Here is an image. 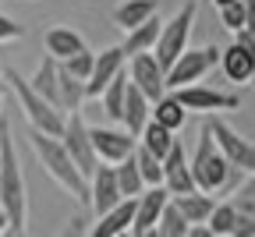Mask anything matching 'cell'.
<instances>
[{"instance_id":"4fadbf2b","label":"cell","mask_w":255,"mask_h":237,"mask_svg":"<svg viewBox=\"0 0 255 237\" xmlns=\"http://www.w3.org/2000/svg\"><path fill=\"white\" fill-rule=\"evenodd\" d=\"M124 71H128V53H124L121 46L100 50V53H96V64H92V75H89V82H85V96H89V99H100V96L107 92V85H110L117 75H124Z\"/></svg>"},{"instance_id":"3957f363","label":"cell","mask_w":255,"mask_h":237,"mask_svg":"<svg viewBox=\"0 0 255 237\" xmlns=\"http://www.w3.org/2000/svg\"><path fill=\"white\" fill-rule=\"evenodd\" d=\"M28 145H32V152L39 156L43 170H46L64 191H68L71 198H78V202H85V206H89V181L78 174V166L71 163V156H68V149L60 145V138H50V134L28 127Z\"/></svg>"},{"instance_id":"1f68e13d","label":"cell","mask_w":255,"mask_h":237,"mask_svg":"<svg viewBox=\"0 0 255 237\" xmlns=\"http://www.w3.org/2000/svg\"><path fill=\"white\" fill-rule=\"evenodd\" d=\"M220 25L231 32V36H238V32H245V0H234V4L220 7Z\"/></svg>"},{"instance_id":"d6a6232c","label":"cell","mask_w":255,"mask_h":237,"mask_svg":"<svg viewBox=\"0 0 255 237\" xmlns=\"http://www.w3.org/2000/svg\"><path fill=\"white\" fill-rule=\"evenodd\" d=\"M92 64H96V53H92V50H82L78 57L64 60L60 67H64V71H68V75H75L78 82H89V75H92Z\"/></svg>"},{"instance_id":"60d3db41","label":"cell","mask_w":255,"mask_h":237,"mask_svg":"<svg viewBox=\"0 0 255 237\" xmlns=\"http://www.w3.org/2000/svg\"><path fill=\"white\" fill-rule=\"evenodd\" d=\"M7 230V216H4V209H0V234Z\"/></svg>"},{"instance_id":"b9f144b4","label":"cell","mask_w":255,"mask_h":237,"mask_svg":"<svg viewBox=\"0 0 255 237\" xmlns=\"http://www.w3.org/2000/svg\"><path fill=\"white\" fill-rule=\"evenodd\" d=\"M0 237H21V234H18V230H11V227H7V230H4V234H0Z\"/></svg>"},{"instance_id":"4316f807","label":"cell","mask_w":255,"mask_h":237,"mask_svg":"<svg viewBox=\"0 0 255 237\" xmlns=\"http://www.w3.org/2000/svg\"><path fill=\"white\" fill-rule=\"evenodd\" d=\"M174 142H177V134H174V131H167L163 124H156V120H149V124H145L142 138H138V145H142V149H149L156 159H167V152L174 149Z\"/></svg>"},{"instance_id":"8992f818","label":"cell","mask_w":255,"mask_h":237,"mask_svg":"<svg viewBox=\"0 0 255 237\" xmlns=\"http://www.w3.org/2000/svg\"><path fill=\"white\" fill-rule=\"evenodd\" d=\"M220 64V46H188L177 64L167 71V92H177V89H188V85H199L213 67Z\"/></svg>"},{"instance_id":"f35d334b","label":"cell","mask_w":255,"mask_h":237,"mask_svg":"<svg viewBox=\"0 0 255 237\" xmlns=\"http://www.w3.org/2000/svg\"><path fill=\"white\" fill-rule=\"evenodd\" d=\"M238 195H245V198H255V174H248V177L241 181V188H238Z\"/></svg>"},{"instance_id":"d4e9b609","label":"cell","mask_w":255,"mask_h":237,"mask_svg":"<svg viewBox=\"0 0 255 237\" xmlns=\"http://www.w3.org/2000/svg\"><path fill=\"white\" fill-rule=\"evenodd\" d=\"M152 120H156V124H163L167 131L177 134V131L184 127V120H188V110L177 103V96H174V92H167L163 99H159V103H152Z\"/></svg>"},{"instance_id":"7a4b0ae2","label":"cell","mask_w":255,"mask_h":237,"mask_svg":"<svg viewBox=\"0 0 255 237\" xmlns=\"http://www.w3.org/2000/svg\"><path fill=\"white\" fill-rule=\"evenodd\" d=\"M188 163H191V181H195V188H199L202 195H213V198H216V195H227V191H238L241 181H245V174L234 170V166L227 163V156L216 149L213 131H209L206 124H202V131H199L195 156H191Z\"/></svg>"},{"instance_id":"5b68a950","label":"cell","mask_w":255,"mask_h":237,"mask_svg":"<svg viewBox=\"0 0 255 237\" xmlns=\"http://www.w3.org/2000/svg\"><path fill=\"white\" fill-rule=\"evenodd\" d=\"M195 11L199 4L195 0H188V4L177 7V14L170 21H163V32H159V43H156V60L163 71H170V67L177 64V57L188 50V39H191V28H195Z\"/></svg>"},{"instance_id":"83f0119b","label":"cell","mask_w":255,"mask_h":237,"mask_svg":"<svg viewBox=\"0 0 255 237\" xmlns=\"http://www.w3.org/2000/svg\"><path fill=\"white\" fill-rule=\"evenodd\" d=\"M114 170H117V188H121L124 198H131V202H135V198L145 191V181H142V170H138L135 156H131V159H124V163H117Z\"/></svg>"},{"instance_id":"2e32d148","label":"cell","mask_w":255,"mask_h":237,"mask_svg":"<svg viewBox=\"0 0 255 237\" xmlns=\"http://www.w3.org/2000/svg\"><path fill=\"white\" fill-rule=\"evenodd\" d=\"M163 188L170 191V198H181V195L199 191L195 181H191V163H188V156H184L181 138L174 142V149H170L167 159H163Z\"/></svg>"},{"instance_id":"52a82bcc","label":"cell","mask_w":255,"mask_h":237,"mask_svg":"<svg viewBox=\"0 0 255 237\" xmlns=\"http://www.w3.org/2000/svg\"><path fill=\"white\" fill-rule=\"evenodd\" d=\"M206 127L213 131L216 149L227 156V163L234 166V170H241L245 177L255 174V142L252 138H245L241 131H234L227 120H220V117H206Z\"/></svg>"},{"instance_id":"6da1fadb","label":"cell","mask_w":255,"mask_h":237,"mask_svg":"<svg viewBox=\"0 0 255 237\" xmlns=\"http://www.w3.org/2000/svg\"><path fill=\"white\" fill-rule=\"evenodd\" d=\"M0 209L7 216V227L18 230L25 237L28 227V195H25V174L14 152V138H11V124L0 114Z\"/></svg>"},{"instance_id":"484cf974","label":"cell","mask_w":255,"mask_h":237,"mask_svg":"<svg viewBox=\"0 0 255 237\" xmlns=\"http://www.w3.org/2000/svg\"><path fill=\"white\" fill-rule=\"evenodd\" d=\"M128 85H131V82H128V71L124 75H117L110 85H107V92L100 96V103H103V114L121 127V117H124V99H128Z\"/></svg>"},{"instance_id":"8fae6325","label":"cell","mask_w":255,"mask_h":237,"mask_svg":"<svg viewBox=\"0 0 255 237\" xmlns=\"http://www.w3.org/2000/svg\"><path fill=\"white\" fill-rule=\"evenodd\" d=\"M89 138H92V149L100 156V163H107V166H117L124 159H131L135 149H138V138H131L124 127H110V124L89 127Z\"/></svg>"},{"instance_id":"ab89813d","label":"cell","mask_w":255,"mask_h":237,"mask_svg":"<svg viewBox=\"0 0 255 237\" xmlns=\"http://www.w3.org/2000/svg\"><path fill=\"white\" fill-rule=\"evenodd\" d=\"M188 237H213V230H209V227H191Z\"/></svg>"},{"instance_id":"836d02e7","label":"cell","mask_w":255,"mask_h":237,"mask_svg":"<svg viewBox=\"0 0 255 237\" xmlns=\"http://www.w3.org/2000/svg\"><path fill=\"white\" fill-rule=\"evenodd\" d=\"M21 36H25V28H21L14 18L0 14V43H14V39H21Z\"/></svg>"},{"instance_id":"ee69618b","label":"cell","mask_w":255,"mask_h":237,"mask_svg":"<svg viewBox=\"0 0 255 237\" xmlns=\"http://www.w3.org/2000/svg\"><path fill=\"white\" fill-rule=\"evenodd\" d=\"M0 110H4V96H0Z\"/></svg>"},{"instance_id":"e0dca14e","label":"cell","mask_w":255,"mask_h":237,"mask_svg":"<svg viewBox=\"0 0 255 237\" xmlns=\"http://www.w3.org/2000/svg\"><path fill=\"white\" fill-rule=\"evenodd\" d=\"M43 46H46V57H53L57 64H64V60L78 57L82 50H89V46H85V39L78 36L75 28H68V25H53V28H46Z\"/></svg>"},{"instance_id":"d6986e66","label":"cell","mask_w":255,"mask_h":237,"mask_svg":"<svg viewBox=\"0 0 255 237\" xmlns=\"http://www.w3.org/2000/svg\"><path fill=\"white\" fill-rule=\"evenodd\" d=\"M152 120V103L135 89V85H128V99H124V117H121V127L131 134V138H142V131L145 124Z\"/></svg>"},{"instance_id":"74e56055","label":"cell","mask_w":255,"mask_h":237,"mask_svg":"<svg viewBox=\"0 0 255 237\" xmlns=\"http://www.w3.org/2000/svg\"><path fill=\"white\" fill-rule=\"evenodd\" d=\"M245 32L255 36V0H245Z\"/></svg>"},{"instance_id":"f1b7e54d","label":"cell","mask_w":255,"mask_h":237,"mask_svg":"<svg viewBox=\"0 0 255 237\" xmlns=\"http://www.w3.org/2000/svg\"><path fill=\"white\" fill-rule=\"evenodd\" d=\"M135 163H138V170H142V181L145 188H163V159H156L149 149H135Z\"/></svg>"},{"instance_id":"30bf717a","label":"cell","mask_w":255,"mask_h":237,"mask_svg":"<svg viewBox=\"0 0 255 237\" xmlns=\"http://www.w3.org/2000/svg\"><path fill=\"white\" fill-rule=\"evenodd\" d=\"M220 67H223V75H227V82L252 85L255 82V36L238 32L231 39V46L220 50Z\"/></svg>"},{"instance_id":"cb8c5ba5","label":"cell","mask_w":255,"mask_h":237,"mask_svg":"<svg viewBox=\"0 0 255 237\" xmlns=\"http://www.w3.org/2000/svg\"><path fill=\"white\" fill-rule=\"evenodd\" d=\"M57 82H60V110L64 114H78L82 103H85V82H78L75 75H68L64 67L57 64Z\"/></svg>"},{"instance_id":"44dd1931","label":"cell","mask_w":255,"mask_h":237,"mask_svg":"<svg viewBox=\"0 0 255 237\" xmlns=\"http://www.w3.org/2000/svg\"><path fill=\"white\" fill-rule=\"evenodd\" d=\"M159 32H163V18L156 14V18H149L145 25H138L135 32H128L124 43H121V50L128 53V60L138 57V53H152L156 43H159Z\"/></svg>"},{"instance_id":"7c38bea8","label":"cell","mask_w":255,"mask_h":237,"mask_svg":"<svg viewBox=\"0 0 255 237\" xmlns=\"http://www.w3.org/2000/svg\"><path fill=\"white\" fill-rule=\"evenodd\" d=\"M128 82H131L149 103H159L167 96V71L159 67L156 53H138L128 60Z\"/></svg>"},{"instance_id":"d590c367","label":"cell","mask_w":255,"mask_h":237,"mask_svg":"<svg viewBox=\"0 0 255 237\" xmlns=\"http://www.w3.org/2000/svg\"><path fill=\"white\" fill-rule=\"evenodd\" d=\"M57 237H85V220H82V216H71Z\"/></svg>"},{"instance_id":"ba28073f","label":"cell","mask_w":255,"mask_h":237,"mask_svg":"<svg viewBox=\"0 0 255 237\" xmlns=\"http://www.w3.org/2000/svg\"><path fill=\"white\" fill-rule=\"evenodd\" d=\"M60 145L68 149L71 163L78 166V174H82L85 181L100 170V156H96V149H92L89 124H85L82 110H78V114H68V120H64V134H60Z\"/></svg>"},{"instance_id":"9c48e42d","label":"cell","mask_w":255,"mask_h":237,"mask_svg":"<svg viewBox=\"0 0 255 237\" xmlns=\"http://www.w3.org/2000/svg\"><path fill=\"white\" fill-rule=\"evenodd\" d=\"M177 103L188 110V114H202V117H216V114H227V110H238L241 107V96L238 92H223V89H209V85H188V89H177Z\"/></svg>"},{"instance_id":"f546056e","label":"cell","mask_w":255,"mask_h":237,"mask_svg":"<svg viewBox=\"0 0 255 237\" xmlns=\"http://www.w3.org/2000/svg\"><path fill=\"white\" fill-rule=\"evenodd\" d=\"M234 220H238L234 202H216V209H213V216H209V223H206V227L213 230V237H231Z\"/></svg>"},{"instance_id":"7402d4cb","label":"cell","mask_w":255,"mask_h":237,"mask_svg":"<svg viewBox=\"0 0 255 237\" xmlns=\"http://www.w3.org/2000/svg\"><path fill=\"white\" fill-rule=\"evenodd\" d=\"M216 202H220V198H213V195L191 191V195L174 198V206L181 209V216H184L191 227H206V223H209V216H213V209H216Z\"/></svg>"},{"instance_id":"ac0fdd59","label":"cell","mask_w":255,"mask_h":237,"mask_svg":"<svg viewBox=\"0 0 255 237\" xmlns=\"http://www.w3.org/2000/svg\"><path fill=\"white\" fill-rule=\"evenodd\" d=\"M131 223H135V202L124 198L107 216H96V223L89 227L85 237H121V234H131Z\"/></svg>"},{"instance_id":"5bb4252c","label":"cell","mask_w":255,"mask_h":237,"mask_svg":"<svg viewBox=\"0 0 255 237\" xmlns=\"http://www.w3.org/2000/svg\"><path fill=\"white\" fill-rule=\"evenodd\" d=\"M121 202H124V195L117 188V170L107 166V163H100V170L89 177V206H92V213L107 216L110 209L121 206Z\"/></svg>"},{"instance_id":"4dcf8cb0","label":"cell","mask_w":255,"mask_h":237,"mask_svg":"<svg viewBox=\"0 0 255 237\" xmlns=\"http://www.w3.org/2000/svg\"><path fill=\"white\" fill-rule=\"evenodd\" d=\"M163 237H188V230H191V223L181 216V209L174 206V198H170V206L163 209V216H159V227H156Z\"/></svg>"},{"instance_id":"ffe728a7","label":"cell","mask_w":255,"mask_h":237,"mask_svg":"<svg viewBox=\"0 0 255 237\" xmlns=\"http://www.w3.org/2000/svg\"><path fill=\"white\" fill-rule=\"evenodd\" d=\"M156 14H159V0H124V4L114 7V25L124 28V36H128V32H135L138 25H145Z\"/></svg>"},{"instance_id":"603a6c76","label":"cell","mask_w":255,"mask_h":237,"mask_svg":"<svg viewBox=\"0 0 255 237\" xmlns=\"http://www.w3.org/2000/svg\"><path fill=\"white\" fill-rule=\"evenodd\" d=\"M28 85L36 89L50 107L60 110V82H57V60H53V57H43V60H39V67H36V75L28 78ZM60 114H64V110H60Z\"/></svg>"},{"instance_id":"8d00e7d4","label":"cell","mask_w":255,"mask_h":237,"mask_svg":"<svg viewBox=\"0 0 255 237\" xmlns=\"http://www.w3.org/2000/svg\"><path fill=\"white\" fill-rule=\"evenodd\" d=\"M231 202H234V209H238V213H245L248 220H255V198H245V195H234Z\"/></svg>"},{"instance_id":"e575fe53","label":"cell","mask_w":255,"mask_h":237,"mask_svg":"<svg viewBox=\"0 0 255 237\" xmlns=\"http://www.w3.org/2000/svg\"><path fill=\"white\" fill-rule=\"evenodd\" d=\"M231 237H255V220H248L245 213H238V220H234V230H231Z\"/></svg>"},{"instance_id":"f6af8a7d","label":"cell","mask_w":255,"mask_h":237,"mask_svg":"<svg viewBox=\"0 0 255 237\" xmlns=\"http://www.w3.org/2000/svg\"><path fill=\"white\" fill-rule=\"evenodd\" d=\"M121 237H131V234H121Z\"/></svg>"},{"instance_id":"7bdbcfd3","label":"cell","mask_w":255,"mask_h":237,"mask_svg":"<svg viewBox=\"0 0 255 237\" xmlns=\"http://www.w3.org/2000/svg\"><path fill=\"white\" fill-rule=\"evenodd\" d=\"M213 4H216V7H227V4H234V0H213Z\"/></svg>"},{"instance_id":"277c9868","label":"cell","mask_w":255,"mask_h":237,"mask_svg":"<svg viewBox=\"0 0 255 237\" xmlns=\"http://www.w3.org/2000/svg\"><path fill=\"white\" fill-rule=\"evenodd\" d=\"M4 78L11 82V89H14V96H18V103H21L25 117H28V127H36V131L50 134V138H60V134H64V120H68V114H60L57 107H50L46 99L28 85V78H21V71H14V67H7Z\"/></svg>"},{"instance_id":"9a60e30c","label":"cell","mask_w":255,"mask_h":237,"mask_svg":"<svg viewBox=\"0 0 255 237\" xmlns=\"http://www.w3.org/2000/svg\"><path fill=\"white\" fill-rule=\"evenodd\" d=\"M170 206V191L167 188H145L135 198V223H131V237H142L145 230L159 227V216Z\"/></svg>"}]
</instances>
